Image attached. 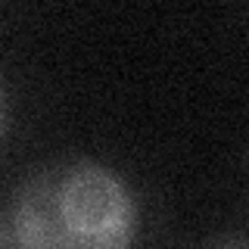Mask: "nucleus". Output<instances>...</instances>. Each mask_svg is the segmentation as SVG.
Instances as JSON below:
<instances>
[{
    "label": "nucleus",
    "mask_w": 249,
    "mask_h": 249,
    "mask_svg": "<svg viewBox=\"0 0 249 249\" xmlns=\"http://www.w3.org/2000/svg\"><path fill=\"white\" fill-rule=\"evenodd\" d=\"M202 249H246V240L243 237H221V240H212Z\"/></svg>",
    "instance_id": "2"
},
{
    "label": "nucleus",
    "mask_w": 249,
    "mask_h": 249,
    "mask_svg": "<svg viewBox=\"0 0 249 249\" xmlns=\"http://www.w3.org/2000/svg\"><path fill=\"white\" fill-rule=\"evenodd\" d=\"M134 237L137 199L106 165L56 162L16 193V249H131Z\"/></svg>",
    "instance_id": "1"
},
{
    "label": "nucleus",
    "mask_w": 249,
    "mask_h": 249,
    "mask_svg": "<svg viewBox=\"0 0 249 249\" xmlns=\"http://www.w3.org/2000/svg\"><path fill=\"white\" fill-rule=\"evenodd\" d=\"M3 128H6V93L0 88V134H3Z\"/></svg>",
    "instance_id": "3"
},
{
    "label": "nucleus",
    "mask_w": 249,
    "mask_h": 249,
    "mask_svg": "<svg viewBox=\"0 0 249 249\" xmlns=\"http://www.w3.org/2000/svg\"><path fill=\"white\" fill-rule=\"evenodd\" d=\"M0 249H10V237H6L3 228H0Z\"/></svg>",
    "instance_id": "4"
}]
</instances>
